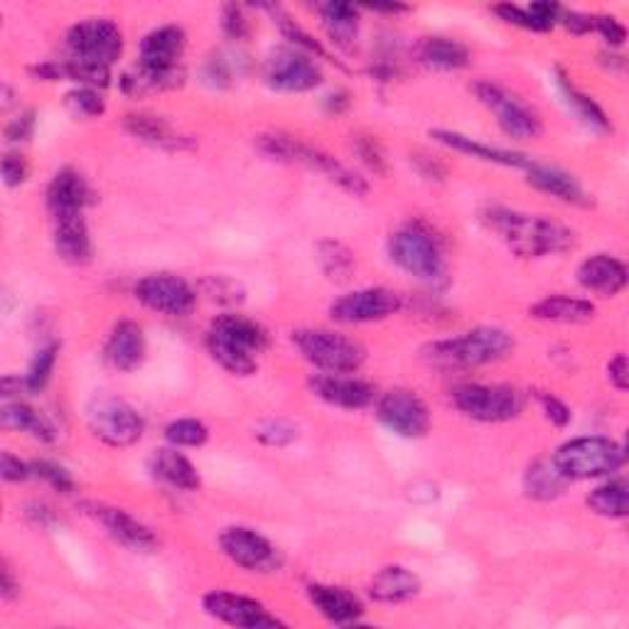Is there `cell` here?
I'll use <instances>...</instances> for the list:
<instances>
[{"label": "cell", "instance_id": "cell-40", "mask_svg": "<svg viewBox=\"0 0 629 629\" xmlns=\"http://www.w3.org/2000/svg\"><path fill=\"white\" fill-rule=\"evenodd\" d=\"M57 354H59L57 342H49L37 349V354L33 357V362H30V369L25 374L30 394L43 392V388L49 384V378H53V372H55V364H57Z\"/></svg>", "mask_w": 629, "mask_h": 629}, {"label": "cell", "instance_id": "cell-5", "mask_svg": "<svg viewBox=\"0 0 629 629\" xmlns=\"http://www.w3.org/2000/svg\"><path fill=\"white\" fill-rule=\"evenodd\" d=\"M388 256L404 273L418 278V281H445L443 244L433 229L423 222H408L398 226L388 238Z\"/></svg>", "mask_w": 629, "mask_h": 629}, {"label": "cell", "instance_id": "cell-53", "mask_svg": "<svg viewBox=\"0 0 629 629\" xmlns=\"http://www.w3.org/2000/svg\"><path fill=\"white\" fill-rule=\"evenodd\" d=\"M0 477H3L5 482H25V479L33 477V470L13 453H3L0 455Z\"/></svg>", "mask_w": 629, "mask_h": 629}, {"label": "cell", "instance_id": "cell-57", "mask_svg": "<svg viewBox=\"0 0 629 629\" xmlns=\"http://www.w3.org/2000/svg\"><path fill=\"white\" fill-rule=\"evenodd\" d=\"M18 595H20V583L15 581L13 568L8 566V561H3V566H0V597H3L5 603H13Z\"/></svg>", "mask_w": 629, "mask_h": 629}, {"label": "cell", "instance_id": "cell-38", "mask_svg": "<svg viewBox=\"0 0 629 629\" xmlns=\"http://www.w3.org/2000/svg\"><path fill=\"white\" fill-rule=\"evenodd\" d=\"M587 509L603 519H625L629 514V487L625 479H610L595 487L585 499Z\"/></svg>", "mask_w": 629, "mask_h": 629}, {"label": "cell", "instance_id": "cell-34", "mask_svg": "<svg viewBox=\"0 0 629 629\" xmlns=\"http://www.w3.org/2000/svg\"><path fill=\"white\" fill-rule=\"evenodd\" d=\"M568 485L571 482L558 473V467L554 465V461H548V457H541V461L528 465V470L524 475L526 497L538 499V502H551V499H558L566 492Z\"/></svg>", "mask_w": 629, "mask_h": 629}, {"label": "cell", "instance_id": "cell-43", "mask_svg": "<svg viewBox=\"0 0 629 629\" xmlns=\"http://www.w3.org/2000/svg\"><path fill=\"white\" fill-rule=\"evenodd\" d=\"M254 438L268 447H286L298 441V428L291 421H283V418H271V421H264L254 428Z\"/></svg>", "mask_w": 629, "mask_h": 629}, {"label": "cell", "instance_id": "cell-27", "mask_svg": "<svg viewBox=\"0 0 629 629\" xmlns=\"http://www.w3.org/2000/svg\"><path fill=\"white\" fill-rule=\"evenodd\" d=\"M526 183L536 189H541V193L546 195L561 199V202L566 205H575V207L591 205V197H587L585 189L578 185V179L561 167L532 163L526 167Z\"/></svg>", "mask_w": 629, "mask_h": 629}, {"label": "cell", "instance_id": "cell-52", "mask_svg": "<svg viewBox=\"0 0 629 629\" xmlns=\"http://www.w3.org/2000/svg\"><path fill=\"white\" fill-rule=\"evenodd\" d=\"M0 173H3V183L8 187H18L27 179V163L20 153H8L0 163Z\"/></svg>", "mask_w": 629, "mask_h": 629}, {"label": "cell", "instance_id": "cell-18", "mask_svg": "<svg viewBox=\"0 0 629 629\" xmlns=\"http://www.w3.org/2000/svg\"><path fill=\"white\" fill-rule=\"evenodd\" d=\"M84 514L92 516L96 524H102L106 528V534L126 548H131L136 554H153L158 548V536L148 528L145 524L138 522L136 516H131L124 509L98 504V502H84L82 504Z\"/></svg>", "mask_w": 629, "mask_h": 629}, {"label": "cell", "instance_id": "cell-36", "mask_svg": "<svg viewBox=\"0 0 629 629\" xmlns=\"http://www.w3.org/2000/svg\"><path fill=\"white\" fill-rule=\"evenodd\" d=\"M323 25L337 47L349 49L359 35V8L352 3H327L319 8Z\"/></svg>", "mask_w": 629, "mask_h": 629}, {"label": "cell", "instance_id": "cell-24", "mask_svg": "<svg viewBox=\"0 0 629 629\" xmlns=\"http://www.w3.org/2000/svg\"><path fill=\"white\" fill-rule=\"evenodd\" d=\"M307 601L333 625H354L364 615V605L347 587L313 583L307 585Z\"/></svg>", "mask_w": 629, "mask_h": 629}, {"label": "cell", "instance_id": "cell-47", "mask_svg": "<svg viewBox=\"0 0 629 629\" xmlns=\"http://www.w3.org/2000/svg\"><path fill=\"white\" fill-rule=\"evenodd\" d=\"M354 151L374 175H386V153L376 136H357Z\"/></svg>", "mask_w": 629, "mask_h": 629}, {"label": "cell", "instance_id": "cell-58", "mask_svg": "<svg viewBox=\"0 0 629 629\" xmlns=\"http://www.w3.org/2000/svg\"><path fill=\"white\" fill-rule=\"evenodd\" d=\"M205 77L209 79V84L212 86H226L229 84V69L222 59H212V62H209L205 69Z\"/></svg>", "mask_w": 629, "mask_h": 629}, {"label": "cell", "instance_id": "cell-31", "mask_svg": "<svg viewBox=\"0 0 629 629\" xmlns=\"http://www.w3.org/2000/svg\"><path fill=\"white\" fill-rule=\"evenodd\" d=\"M534 319H544V323H558V325H585L595 317V305L591 301H581V298L571 295H548L538 301L528 311Z\"/></svg>", "mask_w": 629, "mask_h": 629}, {"label": "cell", "instance_id": "cell-60", "mask_svg": "<svg viewBox=\"0 0 629 629\" xmlns=\"http://www.w3.org/2000/svg\"><path fill=\"white\" fill-rule=\"evenodd\" d=\"M27 516L33 519L35 524L39 526H47L49 522H53L55 514H53V509H47L45 504H33V506H27Z\"/></svg>", "mask_w": 629, "mask_h": 629}, {"label": "cell", "instance_id": "cell-20", "mask_svg": "<svg viewBox=\"0 0 629 629\" xmlns=\"http://www.w3.org/2000/svg\"><path fill=\"white\" fill-rule=\"evenodd\" d=\"M627 266L610 254H595L578 266V283H581L587 293H595L601 298H615L627 288Z\"/></svg>", "mask_w": 629, "mask_h": 629}, {"label": "cell", "instance_id": "cell-14", "mask_svg": "<svg viewBox=\"0 0 629 629\" xmlns=\"http://www.w3.org/2000/svg\"><path fill=\"white\" fill-rule=\"evenodd\" d=\"M219 546H222L229 561L248 573H276L283 563L278 548L266 536L246 526L224 528L222 536H219Z\"/></svg>", "mask_w": 629, "mask_h": 629}, {"label": "cell", "instance_id": "cell-28", "mask_svg": "<svg viewBox=\"0 0 629 629\" xmlns=\"http://www.w3.org/2000/svg\"><path fill=\"white\" fill-rule=\"evenodd\" d=\"M421 593V578L404 566H386L369 583V597L382 605H398Z\"/></svg>", "mask_w": 629, "mask_h": 629}, {"label": "cell", "instance_id": "cell-1", "mask_svg": "<svg viewBox=\"0 0 629 629\" xmlns=\"http://www.w3.org/2000/svg\"><path fill=\"white\" fill-rule=\"evenodd\" d=\"M482 224L494 232L506 248L519 258H544L573 248L571 229L541 214H524L504 207H489L482 212Z\"/></svg>", "mask_w": 629, "mask_h": 629}, {"label": "cell", "instance_id": "cell-6", "mask_svg": "<svg viewBox=\"0 0 629 629\" xmlns=\"http://www.w3.org/2000/svg\"><path fill=\"white\" fill-rule=\"evenodd\" d=\"M554 465L568 482L615 475L625 465V447L603 435L575 438L554 453Z\"/></svg>", "mask_w": 629, "mask_h": 629}, {"label": "cell", "instance_id": "cell-25", "mask_svg": "<svg viewBox=\"0 0 629 629\" xmlns=\"http://www.w3.org/2000/svg\"><path fill=\"white\" fill-rule=\"evenodd\" d=\"M124 131L133 136L136 141L148 143L160 151H187L195 143L183 136L177 128L170 126L163 116L155 114H128L124 116Z\"/></svg>", "mask_w": 629, "mask_h": 629}, {"label": "cell", "instance_id": "cell-45", "mask_svg": "<svg viewBox=\"0 0 629 629\" xmlns=\"http://www.w3.org/2000/svg\"><path fill=\"white\" fill-rule=\"evenodd\" d=\"M278 25H281L283 37L295 49H301V53H305V55H315L319 59H327V53L323 49V45H319L317 39H313L311 35H307L305 30L295 23V20H291L288 15H278Z\"/></svg>", "mask_w": 629, "mask_h": 629}, {"label": "cell", "instance_id": "cell-30", "mask_svg": "<svg viewBox=\"0 0 629 629\" xmlns=\"http://www.w3.org/2000/svg\"><path fill=\"white\" fill-rule=\"evenodd\" d=\"M151 470L160 482L183 489V492H195L202 485L197 467L183 453H177V447H160V451H155L151 457Z\"/></svg>", "mask_w": 629, "mask_h": 629}, {"label": "cell", "instance_id": "cell-29", "mask_svg": "<svg viewBox=\"0 0 629 629\" xmlns=\"http://www.w3.org/2000/svg\"><path fill=\"white\" fill-rule=\"evenodd\" d=\"M431 138H435L441 145L453 148L457 153H465V155H473L477 160H482V163H492V165H504V167H522L526 170L532 165V158H526L524 153H514V151H504V148H492L487 143H479L470 136H463V133H455V131H431Z\"/></svg>", "mask_w": 629, "mask_h": 629}, {"label": "cell", "instance_id": "cell-33", "mask_svg": "<svg viewBox=\"0 0 629 629\" xmlns=\"http://www.w3.org/2000/svg\"><path fill=\"white\" fill-rule=\"evenodd\" d=\"M416 55L423 65L433 69H445V72H451V69H463L470 62L467 47L451 37H426L418 43Z\"/></svg>", "mask_w": 629, "mask_h": 629}, {"label": "cell", "instance_id": "cell-51", "mask_svg": "<svg viewBox=\"0 0 629 629\" xmlns=\"http://www.w3.org/2000/svg\"><path fill=\"white\" fill-rule=\"evenodd\" d=\"M593 30L603 35V39L610 47H620L627 39V30L620 20L613 15H593Z\"/></svg>", "mask_w": 629, "mask_h": 629}, {"label": "cell", "instance_id": "cell-17", "mask_svg": "<svg viewBox=\"0 0 629 629\" xmlns=\"http://www.w3.org/2000/svg\"><path fill=\"white\" fill-rule=\"evenodd\" d=\"M205 613L209 617H214L219 622H226L232 627L242 629H273V627H286V622L278 620L276 615H271L266 607L254 601V597L226 593V591H212L205 595Z\"/></svg>", "mask_w": 629, "mask_h": 629}, {"label": "cell", "instance_id": "cell-4", "mask_svg": "<svg viewBox=\"0 0 629 629\" xmlns=\"http://www.w3.org/2000/svg\"><path fill=\"white\" fill-rule=\"evenodd\" d=\"M256 148L266 158L276 160V163H298V165L313 167L317 170V173H323L327 179H333L335 185L342 187L345 193L354 195V197H364L369 193V183L357 173V170L339 163L337 158L319 151V148L298 141V138L293 136L264 133L256 138Z\"/></svg>", "mask_w": 629, "mask_h": 629}, {"label": "cell", "instance_id": "cell-46", "mask_svg": "<svg viewBox=\"0 0 629 629\" xmlns=\"http://www.w3.org/2000/svg\"><path fill=\"white\" fill-rule=\"evenodd\" d=\"M30 470H33V477L43 479L45 485H49L59 494H72L74 492V479L69 475L65 467H59L55 463L47 461H35L30 463Z\"/></svg>", "mask_w": 629, "mask_h": 629}, {"label": "cell", "instance_id": "cell-16", "mask_svg": "<svg viewBox=\"0 0 629 629\" xmlns=\"http://www.w3.org/2000/svg\"><path fill=\"white\" fill-rule=\"evenodd\" d=\"M401 295L388 288H362V291L347 293L329 305V317L342 325H366L392 317L401 311Z\"/></svg>", "mask_w": 629, "mask_h": 629}, {"label": "cell", "instance_id": "cell-22", "mask_svg": "<svg viewBox=\"0 0 629 629\" xmlns=\"http://www.w3.org/2000/svg\"><path fill=\"white\" fill-rule=\"evenodd\" d=\"M104 359L116 372H136L145 359V335L143 327L133 319H121L106 339Z\"/></svg>", "mask_w": 629, "mask_h": 629}, {"label": "cell", "instance_id": "cell-3", "mask_svg": "<svg viewBox=\"0 0 629 629\" xmlns=\"http://www.w3.org/2000/svg\"><path fill=\"white\" fill-rule=\"evenodd\" d=\"M514 337L502 327H477L453 339H441L423 349V359L443 369H475L502 362L512 354Z\"/></svg>", "mask_w": 629, "mask_h": 629}, {"label": "cell", "instance_id": "cell-49", "mask_svg": "<svg viewBox=\"0 0 629 629\" xmlns=\"http://www.w3.org/2000/svg\"><path fill=\"white\" fill-rule=\"evenodd\" d=\"M536 401L538 406H541L546 421H551L558 428H566L568 423H571V408H568L561 398H556L548 392H536Z\"/></svg>", "mask_w": 629, "mask_h": 629}, {"label": "cell", "instance_id": "cell-44", "mask_svg": "<svg viewBox=\"0 0 629 629\" xmlns=\"http://www.w3.org/2000/svg\"><path fill=\"white\" fill-rule=\"evenodd\" d=\"M199 288H202V293L214 303L238 305L244 301V288L226 276H207L205 281L199 283Z\"/></svg>", "mask_w": 629, "mask_h": 629}, {"label": "cell", "instance_id": "cell-41", "mask_svg": "<svg viewBox=\"0 0 629 629\" xmlns=\"http://www.w3.org/2000/svg\"><path fill=\"white\" fill-rule=\"evenodd\" d=\"M65 108L74 118H98L106 112V102L98 89L77 86L65 96Z\"/></svg>", "mask_w": 629, "mask_h": 629}, {"label": "cell", "instance_id": "cell-48", "mask_svg": "<svg viewBox=\"0 0 629 629\" xmlns=\"http://www.w3.org/2000/svg\"><path fill=\"white\" fill-rule=\"evenodd\" d=\"M222 30L226 33V37L236 39V43H242V39L252 35V25H248L244 10L238 5L222 8Z\"/></svg>", "mask_w": 629, "mask_h": 629}, {"label": "cell", "instance_id": "cell-15", "mask_svg": "<svg viewBox=\"0 0 629 629\" xmlns=\"http://www.w3.org/2000/svg\"><path fill=\"white\" fill-rule=\"evenodd\" d=\"M376 418L401 438H423L431 431V411L423 398L408 388H394L378 398Z\"/></svg>", "mask_w": 629, "mask_h": 629}, {"label": "cell", "instance_id": "cell-42", "mask_svg": "<svg viewBox=\"0 0 629 629\" xmlns=\"http://www.w3.org/2000/svg\"><path fill=\"white\" fill-rule=\"evenodd\" d=\"M209 438L207 426L197 418H179L165 428V441L173 447H199Z\"/></svg>", "mask_w": 629, "mask_h": 629}, {"label": "cell", "instance_id": "cell-2", "mask_svg": "<svg viewBox=\"0 0 629 629\" xmlns=\"http://www.w3.org/2000/svg\"><path fill=\"white\" fill-rule=\"evenodd\" d=\"M268 347L266 329L244 315H219L207 335V349L214 362L234 376H252L256 357Z\"/></svg>", "mask_w": 629, "mask_h": 629}, {"label": "cell", "instance_id": "cell-39", "mask_svg": "<svg viewBox=\"0 0 629 629\" xmlns=\"http://www.w3.org/2000/svg\"><path fill=\"white\" fill-rule=\"evenodd\" d=\"M558 86H561L566 102L573 106V112L578 114V118H583L587 126L597 128V131H610V128H613L610 118H607V114L603 112V108L597 106L587 94L578 92V89L571 84V79H568L561 72H558Z\"/></svg>", "mask_w": 629, "mask_h": 629}, {"label": "cell", "instance_id": "cell-62", "mask_svg": "<svg viewBox=\"0 0 629 629\" xmlns=\"http://www.w3.org/2000/svg\"><path fill=\"white\" fill-rule=\"evenodd\" d=\"M347 104H349V98H347V94H342V92L327 96L329 112H335V114H339V112H342V108H347Z\"/></svg>", "mask_w": 629, "mask_h": 629}, {"label": "cell", "instance_id": "cell-50", "mask_svg": "<svg viewBox=\"0 0 629 629\" xmlns=\"http://www.w3.org/2000/svg\"><path fill=\"white\" fill-rule=\"evenodd\" d=\"M494 13L504 20L509 25H519L524 30H532V33H546V30L538 25V20L528 13L526 8H519V5H497Z\"/></svg>", "mask_w": 629, "mask_h": 629}, {"label": "cell", "instance_id": "cell-61", "mask_svg": "<svg viewBox=\"0 0 629 629\" xmlns=\"http://www.w3.org/2000/svg\"><path fill=\"white\" fill-rule=\"evenodd\" d=\"M369 10H374V13H408V5L401 3H374V5H366Z\"/></svg>", "mask_w": 629, "mask_h": 629}, {"label": "cell", "instance_id": "cell-26", "mask_svg": "<svg viewBox=\"0 0 629 629\" xmlns=\"http://www.w3.org/2000/svg\"><path fill=\"white\" fill-rule=\"evenodd\" d=\"M55 248L62 261L72 266H82L92 261V236H89V226L84 222V214H67L55 217Z\"/></svg>", "mask_w": 629, "mask_h": 629}, {"label": "cell", "instance_id": "cell-37", "mask_svg": "<svg viewBox=\"0 0 629 629\" xmlns=\"http://www.w3.org/2000/svg\"><path fill=\"white\" fill-rule=\"evenodd\" d=\"M315 258L319 268H323V273L329 278V281L335 283H347L349 278L354 276V268H357V258L354 252L342 242H335V238H323V242H317L315 246Z\"/></svg>", "mask_w": 629, "mask_h": 629}, {"label": "cell", "instance_id": "cell-9", "mask_svg": "<svg viewBox=\"0 0 629 629\" xmlns=\"http://www.w3.org/2000/svg\"><path fill=\"white\" fill-rule=\"evenodd\" d=\"M453 404L461 413L479 423H506L522 416L524 396L512 386L463 384L453 392Z\"/></svg>", "mask_w": 629, "mask_h": 629}, {"label": "cell", "instance_id": "cell-19", "mask_svg": "<svg viewBox=\"0 0 629 629\" xmlns=\"http://www.w3.org/2000/svg\"><path fill=\"white\" fill-rule=\"evenodd\" d=\"M311 392L323 398L325 404L347 408V411H362L369 408L376 398V388L357 376H342V374H315L311 376Z\"/></svg>", "mask_w": 629, "mask_h": 629}, {"label": "cell", "instance_id": "cell-54", "mask_svg": "<svg viewBox=\"0 0 629 629\" xmlns=\"http://www.w3.org/2000/svg\"><path fill=\"white\" fill-rule=\"evenodd\" d=\"M35 131V112H23L15 116L5 128V138L10 143H25Z\"/></svg>", "mask_w": 629, "mask_h": 629}, {"label": "cell", "instance_id": "cell-35", "mask_svg": "<svg viewBox=\"0 0 629 629\" xmlns=\"http://www.w3.org/2000/svg\"><path fill=\"white\" fill-rule=\"evenodd\" d=\"M183 69H170V72H158V69L136 65L131 72L121 77V89L128 96H145L155 92H165V89H175L183 84Z\"/></svg>", "mask_w": 629, "mask_h": 629}, {"label": "cell", "instance_id": "cell-59", "mask_svg": "<svg viewBox=\"0 0 629 629\" xmlns=\"http://www.w3.org/2000/svg\"><path fill=\"white\" fill-rule=\"evenodd\" d=\"M413 160L418 163V170H421V175H423V177H428V179H443L445 167H443L441 163H435L433 158H428V155H416Z\"/></svg>", "mask_w": 629, "mask_h": 629}, {"label": "cell", "instance_id": "cell-12", "mask_svg": "<svg viewBox=\"0 0 629 629\" xmlns=\"http://www.w3.org/2000/svg\"><path fill=\"white\" fill-rule=\"evenodd\" d=\"M133 295L148 311L167 317H187L197 305L195 288L173 273H151L141 278L133 288Z\"/></svg>", "mask_w": 629, "mask_h": 629}, {"label": "cell", "instance_id": "cell-7", "mask_svg": "<svg viewBox=\"0 0 629 629\" xmlns=\"http://www.w3.org/2000/svg\"><path fill=\"white\" fill-rule=\"evenodd\" d=\"M293 345L305 362L325 374H354L366 359V349L357 339L333 333V329H298L293 333Z\"/></svg>", "mask_w": 629, "mask_h": 629}, {"label": "cell", "instance_id": "cell-21", "mask_svg": "<svg viewBox=\"0 0 629 629\" xmlns=\"http://www.w3.org/2000/svg\"><path fill=\"white\" fill-rule=\"evenodd\" d=\"M94 202L92 187L72 167L59 170L47 187V209L55 217L84 214V209Z\"/></svg>", "mask_w": 629, "mask_h": 629}, {"label": "cell", "instance_id": "cell-56", "mask_svg": "<svg viewBox=\"0 0 629 629\" xmlns=\"http://www.w3.org/2000/svg\"><path fill=\"white\" fill-rule=\"evenodd\" d=\"M607 376H610V384L617 388V392H627L629 386V366H627V357L617 354L610 364H607Z\"/></svg>", "mask_w": 629, "mask_h": 629}, {"label": "cell", "instance_id": "cell-11", "mask_svg": "<svg viewBox=\"0 0 629 629\" xmlns=\"http://www.w3.org/2000/svg\"><path fill=\"white\" fill-rule=\"evenodd\" d=\"M473 92L479 98V104L494 114L497 126L514 141H534L544 133V124L534 108H528L522 98L509 94L504 86L482 79V82L473 84Z\"/></svg>", "mask_w": 629, "mask_h": 629}, {"label": "cell", "instance_id": "cell-10", "mask_svg": "<svg viewBox=\"0 0 629 629\" xmlns=\"http://www.w3.org/2000/svg\"><path fill=\"white\" fill-rule=\"evenodd\" d=\"M69 59L98 67H112L124 53V35L114 20L89 18L67 33Z\"/></svg>", "mask_w": 629, "mask_h": 629}, {"label": "cell", "instance_id": "cell-8", "mask_svg": "<svg viewBox=\"0 0 629 629\" xmlns=\"http://www.w3.org/2000/svg\"><path fill=\"white\" fill-rule=\"evenodd\" d=\"M89 431L112 447H131L143 438L145 423L131 404L116 396H96L86 406Z\"/></svg>", "mask_w": 629, "mask_h": 629}, {"label": "cell", "instance_id": "cell-13", "mask_svg": "<svg viewBox=\"0 0 629 629\" xmlns=\"http://www.w3.org/2000/svg\"><path fill=\"white\" fill-rule=\"evenodd\" d=\"M266 84L283 94H303L313 92L323 84V69L311 55L295 47H283L268 57L266 62Z\"/></svg>", "mask_w": 629, "mask_h": 629}, {"label": "cell", "instance_id": "cell-55", "mask_svg": "<svg viewBox=\"0 0 629 629\" xmlns=\"http://www.w3.org/2000/svg\"><path fill=\"white\" fill-rule=\"evenodd\" d=\"M558 23H561L566 30H571L573 35H585L593 30V15H585V13H578V10H561V18H558Z\"/></svg>", "mask_w": 629, "mask_h": 629}, {"label": "cell", "instance_id": "cell-23", "mask_svg": "<svg viewBox=\"0 0 629 629\" xmlns=\"http://www.w3.org/2000/svg\"><path fill=\"white\" fill-rule=\"evenodd\" d=\"M185 45L187 35L183 27H155L141 39V59H138V65L158 69V72H170V69H177L179 57L185 53Z\"/></svg>", "mask_w": 629, "mask_h": 629}, {"label": "cell", "instance_id": "cell-32", "mask_svg": "<svg viewBox=\"0 0 629 629\" xmlns=\"http://www.w3.org/2000/svg\"><path fill=\"white\" fill-rule=\"evenodd\" d=\"M0 423L8 431H20L33 435L35 441L43 443H55L57 441V428L47 421V418L30 408L23 401H5L0 408Z\"/></svg>", "mask_w": 629, "mask_h": 629}]
</instances>
